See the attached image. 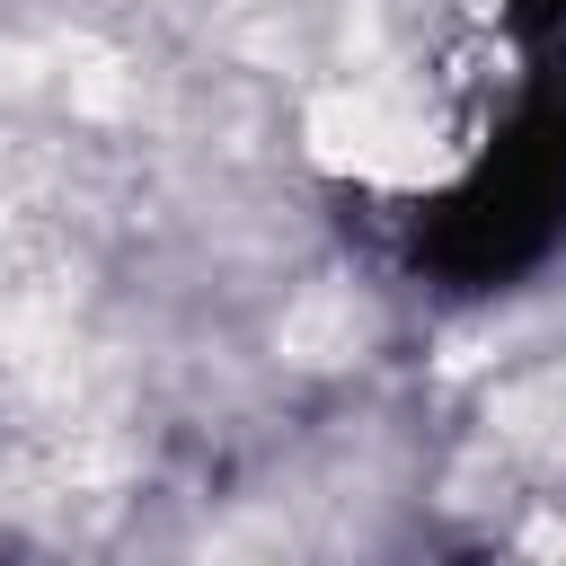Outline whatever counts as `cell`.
I'll use <instances>...</instances> for the list:
<instances>
[{
	"label": "cell",
	"mask_w": 566,
	"mask_h": 566,
	"mask_svg": "<svg viewBox=\"0 0 566 566\" xmlns=\"http://www.w3.org/2000/svg\"><path fill=\"white\" fill-rule=\"evenodd\" d=\"M566 239V71L548 62L504 142L416 221V265L451 292H495Z\"/></svg>",
	"instance_id": "6da1fadb"
},
{
	"label": "cell",
	"mask_w": 566,
	"mask_h": 566,
	"mask_svg": "<svg viewBox=\"0 0 566 566\" xmlns=\"http://www.w3.org/2000/svg\"><path fill=\"white\" fill-rule=\"evenodd\" d=\"M513 27H522L531 44H557V35H566V0H513Z\"/></svg>",
	"instance_id": "7a4b0ae2"
}]
</instances>
